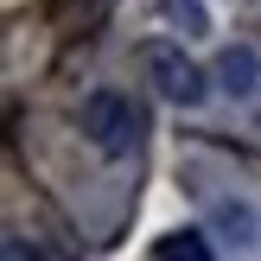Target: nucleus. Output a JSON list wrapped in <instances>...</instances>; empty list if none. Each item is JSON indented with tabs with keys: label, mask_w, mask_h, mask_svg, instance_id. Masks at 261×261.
I'll return each instance as SVG.
<instances>
[{
	"label": "nucleus",
	"mask_w": 261,
	"mask_h": 261,
	"mask_svg": "<svg viewBox=\"0 0 261 261\" xmlns=\"http://www.w3.org/2000/svg\"><path fill=\"white\" fill-rule=\"evenodd\" d=\"M76 127H83V140L102 160H127L147 140V109L134 96H121V89H89L83 109H76Z\"/></svg>",
	"instance_id": "nucleus-1"
},
{
	"label": "nucleus",
	"mask_w": 261,
	"mask_h": 261,
	"mask_svg": "<svg viewBox=\"0 0 261 261\" xmlns=\"http://www.w3.org/2000/svg\"><path fill=\"white\" fill-rule=\"evenodd\" d=\"M140 70H147V83L160 89L166 102H178V109H198V102L211 96V83H217V76L204 70V64H191L178 45H147L140 51Z\"/></svg>",
	"instance_id": "nucleus-2"
},
{
	"label": "nucleus",
	"mask_w": 261,
	"mask_h": 261,
	"mask_svg": "<svg viewBox=\"0 0 261 261\" xmlns=\"http://www.w3.org/2000/svg\"><path fill=\"white\" fill-rule=\"evenodd\" d=\"M211 76H217V89H223V96H255L261 89V51L255 45H223L217 51V64H211Z\"/></svg>",
	"instance_id": "nucleus-3"
},
{
	"label": "nucleus",
	"mask_w": 261,
	"mask_h": 261,
	"mask_svg": "<svg viewBox=\"0 0 261 261\" xmlns=\"http://www.w3.org/2000/svg\"><path fill=\"white\" fill-rule=\"evenodd\" d=\"M211 229L229 242V249H255L261 242V211L249 198H217L211 204Z\"/></svg>",
	"instance_id": "nucleus-4"
},
{
	"label": "nucleus",
	"mask_w": 261,
	"mask_h": 261,
	"mask_svg": "<svg viewBox=\"0 0 261 261\" xmlns=\"http://www.w3.org/2000/svg\"><path fill=\"white\" fill-rule=\"evenodd\" d=\"M153 255L160 261H211V242H204V229H172V236L153 242Z\"/></svg>",
	"instance_id": "nucleus-5"
},
{
	"label": "nucleus",
	"mask_w": 261,
	"mask_h": 261,
	"mask_svg": "<svg viewBox=\"0 0 261 261\" xmlns=\"http://www.w3.org/2000/svg\"><path fill=\"white\" fill-rule=\"evenodd\" d=\"M166 13H172L178 25H191V32H204V25H211V13H204V0H166Z\"/></svg>",
	"instance_id": "nucleus-6"
}]
</instances>
